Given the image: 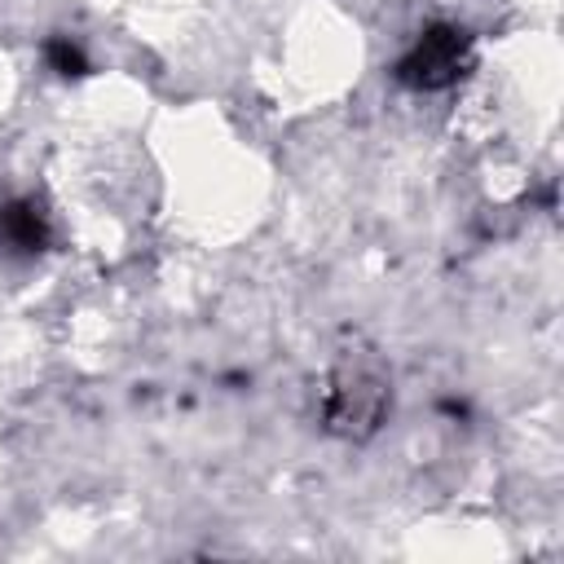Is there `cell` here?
I'll list each match as a JSON object with an SVG mask.
<instances>
[{
	"instance_id": "1",
	"label": "cell",
	"mask_w": 564,
	"mask_h": 564,
	"mask_svg": "<svg viewBox=\"0 0 564 564\" xmlns=\"http://www.w3.org/2000/svg\"><path fill=\"white\" fill-rule=\"evenodd\" d=\"M388 379L375 361H344L335 366V375L326 379V397H322V419L335 436L348 441H366L388 410Z\"/></svg>"
},
{
	"instance_id": "2",
	"label": "cell",
	"mask_w": 564,
	"mask_h": 564,
	"mask_svg": "<svg viewBox=\"0 0 564 564\" xmlns=\"http://www.w3.org/2000/svg\"><path fill=\"white\" fill-rule=\"evenodd\" d=\"M471 66V35L463 26H449V22H436L427 26L410 53L397 62V79L405 88H419V93H436V88H449L467 75Z\"/></svg>"
},
{
	"instance_id": "3",
	"label": "cell",
	"mask_w": 564,
	"mask_h": 564,
	"mask_svg": "<svg viewBox=\"0 0 564 564\" xmlns=\"http://www.w3.org/2000/svg\"><path fill=\"white\" fill-rule=\"evenodd\" d=\"M0 242L18 251H40L44 247V220L35 216L31 203H9L0 207Z\"/></svg>"
},
{
	"instance_id": "4",
	"label": "cell",
	"mask_w": 564,
	"mask_h": 564,
	"mask_svg": "<svg viewBox=\"0 0 564 564\" xmlns=\"http://www.w3.org/2000/svg\"><path fill=\"white\" fill-rule=\"evenodd\" d=\"M48 62H53L62 75H84V57H79V48L66 44V40H53V44H48Z\"/></svg>"
}]
</instances>
